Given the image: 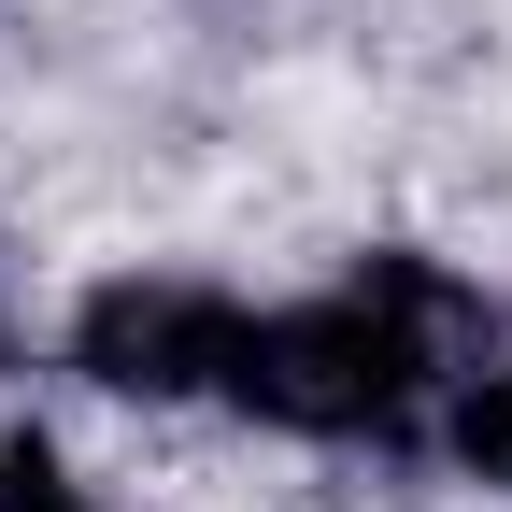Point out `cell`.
Wrapping results in <instances>:
<instances>
[{"mask_svg": "<svg viewBox=\"0 0 512 512\" xmlns=\"http://www.w3.org/2000/svg\"><path fill=\"white\" fill-rule=\"evenodd\" d=\"M228 342H242V299L157 285V271H128L72 313V370L114 399H200V384H228Z\"/></svg>", "mask_w": 512, "mask_h": 512, "instance_id": "cell-1", "label": "cell"}, {"mask_svg": "<svg viewBox=\"0 0 512 512\" xmlns=\"http://www.w3.org/2000/svg\"><path fill=\"white\" fill-rule=\"evenodd\" d=\"M456 456L484 484H512V370H470V399H456Z\"/></svg>", "mask_w": 512, "mask_h": 512, "instance_id": "cell-2", "label": "cell"}, {"mask_svg": "<svg viewBox=\"0 0 512 512\" xmlns=\"http://www.w3.org/2000/svg\"><path fill=\"white\" fill-rule=\"evenodd\" d=\"M0 512H86V484L43 456V441H15V456H0Z\"/></svg>", "mask_w": 512, "mask_h": 512, "instance_id": "cell-3", "label": "cell"}]
</instances>
